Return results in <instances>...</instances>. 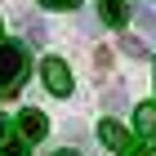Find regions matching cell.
I'll use <instances>...</instances> for the list:
<instances>
[{
    "instance_id": "9c48e42d",
    "label": "cell",
    "mask_w": 156,
    "mask_h": 156,
    "mask_svg": "<svg viewBox=\"0 0 156 156\" xmlns=\"http://www.w3.org/2000/svg\"><path fill=\"white\" fill-rule=\"evenodd\" d=\"M40 5H45V9H76L80 0H40Z\"/></svg>"
},
{
    "instance_id": "5b68a950",
    "label": "cell",
    "mask_w": 156,
    "mask_h": 156,
    "mask_svg": "<svg viewBox=\"0 0 156 156\" xmlns=\"http://www.w3.org/2000/svg\"><path fill=\"white\" fill-rule=\"evenodd\" d=\"M98 138H103V143L112 147V152H129V134H125V125H116V120H103V125H98Z\"/></svg>"
},
{
    "instance_id": "277c9868",
    "label": "cell",
    "mask_w": 156,
    "mask_h": 156,
    "mask_svg": "<svg viewBox=\"0 0 156 156\" xmlns=\"http://www.w3.org/2000/svg\"><path fill=\"white\" fill-rule=\"evenodd\" d=\"M98 18L107 27H125L129 23V0H98Z\"/></svg>"
},
{
    "instance_id": "8992f818",
    "label": "cell",
    "mask_w": 156,
    "mask_h": 156,
    "mask_svg": "<svg viewBox=\"0 0 156 156\" xmlns=\"http://www.w3.org/2000/svg\"><path fill=\"white\" fill-rule=\"evenodd\" d=\"M134 125H138V134H152V129H156V103H138Z\"/></svg>"
},
{
    "instance_id": "6da1fadb",
    "label": "cell",
    "mask_w": 156,
    "mask_h": 156,
    "mask_svg": "<svg viewBox=\"0 0 156 156\" xmlns=\"http://www.w3.org/2000/svg\"><path fill=\"white\" fill-rule=\"evenodd\" d=\"M27 72H31V58H27L23 45H9V40H0V98H13L23 89Z\"/></svg>"
},
{
    "instance_id": "3957f363",
    "label": "cell",
    "mask_w": 156,
    "mask_h": 156,
    "mask_svg": "<svg viewBox=\"0 0 156 156\" xmlns=\"http://www.w3.org/2000/svg\"><path fill=\"white\" fill-rule=\"evenodd\" d=\"M18 134H23V143H40L49 134V120H45V112H36V107H23L18 112Z\"/></svg>"
},
{
    "instance_id": "7a4b0ae2",
    "label": "cell",
    "mask_w": 156,
    "mask_h": 156,
    "mask_svg": "<svg viewBox=\"0 0 156 156\" xmlns=\"http://www.w3.org/2000/svg\"><path fill=\"white\" fill-rule=\"evenodd\" d=\"M40 80H45L49 94H58V98L72 94V72H67L62 58H45V62H40Z\"/></svg>"
},
{
    "instance_id": "8fae6325",
    "label": "cell",
    "mask_w": 156,
    "mask_h": 156,
    "mask_svg": "<svg viewBox=\"0 0 156 156\" xmlns=\"http://www.w3.org/2000/svg\"><path fill=\"white\" fill-rule=\"evenodd\" d=\"M120 156H143V147H129V152H120Z\"/></svg>"
},
{
    "instance_id": "30bf717a",
    "label": "cell",
    "mask_w": 156,
    "mask_h": 156,
    "mask_svg": "<svg viewBox=\"0 0 156 156\" xmlns=\"http://www.w3.org/2000/svg\"><path fill=\"white\" fill-rule=\"evenodd\" d=\"M5 134H9V120H5V116H0V143H5Z\"/></svg>"
},
{
    "instance_id": "ba28073f",
    "label": "cell",
    "mask_w": 156,
    "mask_h": 156,
    "mask_svg": "<svg viewBox=\"0 0 156 156\" xmlns=\"http://www.w3.org/2000/svg\"><path fill=\"white\" fill-rule=\"evenodd\" d=\"M0 156H27V143H0Z\"/></svg>"
},
{
    "instance_id": "52a82bcc",
    "label": "cell",
    "mask_w": 156,
    "mask_h": 156,
    "mask_svg": "<svg viewBox=\"0 0 156 156\" xmlns=\"http://www.w3.org/2000/svg\"><path fill=\"white\" fill-rule=\"evenodd\" d=\"M138 13H143V27L156 31V0H138Z\"/></svg>"
},
{
    "instance_id": "7c38bea8",
    "label": "cell",
    "mask_w": 156,
    "mask_h": 156,
    "mask_svg": "<svg viewBox=\"0 0 156 156\" xmlns=\"http://www.w3.org/2000/svg\"><path fill=\"white\" fill-rule=\"evenodd\" d=\"M54 156H80V152H72V147H62V152H54Z\"/></svg>"
}]
</instances>
